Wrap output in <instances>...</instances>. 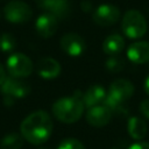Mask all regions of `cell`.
<instances>
[{"mask_svg": "<svg viewBox=\"0 0 149 149\" xmlns=\"http://www.w3.org/2000/svg\"><path fill=\"white\" fill-rule=\"evenodd\" d=\"M113 149H118V148H113Z\"/></svg>", "mask_w": 149, "mask_h": 149, "instance_id": "4316f807", "label": "cell"}, {"mask_svg": "<svg viewBox=\"0 0 149 149\" xmlns=\"http://www.w3.org/2000/svg\"><path fill=\"white\" fill-rule=\"evenodd\" d=\"M57 149H85L84 144L77 139H64L57 147Z\"/></svg>", "mask_w": 149, "mask_h": 149, "instance_id": "44dd1931", "label": "cell"}, {"mask_svg": "<svg viewBox=\"0 0 149 149\" xmlns=\"http://www.w3.org/2000/svg\"><path fill=\"white\" fill-rule=\"evenodd\" d=\"M84 107L83 93L77 90L71 97H64L56 100L52 105V114L63 123H73L81 118Z\"/></svg>", "mask_w": 149, "mask_h": 149, "instance_id": "7a4b0ae2", "label": "cell"}, {"mask_svg": "<svg viewBox=\"0 0 149 149\" xmlns=\"http://www.w3.org/2000/svg\"><path fill=\"white\" fill-rule=\"evenodd\" d=\"M23 144V137L22 135L17 133H10L2 137L0 142L1 149H21Z\"/></svg>", "mask_w": 149, "mask_h": 149, "instance_id": "ac0fdd59", "label": "cell"}, {"mask_svg": "<svg viewBox=\"0 0 149 149\" xmlns=\"http://www.w3.org/2000/svg\"><path fill=\"white\" fill-rule=\"evenodd\" d=\"M15 45H16V41L12 34L6 33L0 36V49L2 51H5V52L12 51L15 48Z\"/></svg>", "mask_w": 149, "mask_h": 149, "instance_id": "ffe728a7", "label": "cell"}, {"mask_svg": "<svg viewBox=\"0 0 149 149\" xmlns=\"http://www.w3.org/2000/svg\"><path fill=\"white\" fill-rule=\"evenodd\" d=\"M127 130L134 140H142L147 134V123L139 116H132L128 120Z\"/></svg>", "mask_w": 149, "mask_h": 149, "instance_id": "e0dca14e", "label": "cell"}, {"mask_svg": "<svg viewBox=\"0 0 149 149\" xmlns=\"http://www.w3.org/2000/svg\"><path fill=\"white\" fill-rule=\"evenodd\" d=\"M121 28L127 37L133 40L140 38L147 31V21L141 12L136 9H130L123 14Z\"/></svg>", "mask_w": 149, "mask_h": 149, "instance_id": "277c9868", "label": "cell"}, {"mask_svg": "<svg viewBox=\"0 0 149 149\" xmlns=\"http://www.w3.org/2000/svg\"><path fill=\"white\" fill-rule=\"evenodd\" d=\"M6 79V73H5V69L2 66V64L0 63V86L2 85V83L5 81Z\"/></svg>", "mask_w": 149, "mask_h": 149, "instance_id": "d4e9b609", "label": "cell"}, {"mask_svg": "<svg viewBox=\"0 0 149 149\" xmlns=\"http://www.w3.org/2000/svg\"><path fill=\"white\" fill-rule=\"evenodd\" d=\"M134 85L130 80L120 78L114 80L109 85L108 93L104 100V105L107 106L112 112L126 113L125 104L134 94Z\"/></svg>", "mask_w": 149, "mask_h": 149, "instance_id": "3957f363", "label": "cell"}, {"mask_svg": "<svg viewBox=\"0 0 149 149\" xmlns=\"http://www.w3.org/2000/svg\"><path fill=\"white\" fill-rule=\"evenodd\" d=\"M120 9L116 6L111 3H102L94 9L92 19L98 26L108 27L116 23L120 19Z\"/></svg>", "mask_w": 149, "mask_h": 149, "instance_id": "ba28073f", "label": "cell"}, {"mask_svg": "<svg viewBox=\"0 0 149 149\" xmlns=\"http://www.w3.org/2000/svg\"><path fill=\"white\" fill-rule=\"evenodd\" d=\"M36 3L45 13H50L57 19L65 17L70 10L69 0H36Z\"/></svg>", "mask_w": 149, "mask_h": 149, "instance_id": "7c38bea8", "label": "cell"}, {"mask_svg": "<svg viewBox=\"0 0 149 149\" xmlns=\"http://www.w3.org/2000/svg\"><path fill=\"white\" fill-rule=\"evenodd\" d=\"M127 57L134 64H144L149 62V42L139 41L132 43L127 49Z\"/></svg>", "mask_w": 149, "mask_h": 149, "instance_id": "4fadbf2b", "label": "cell"}, {"mask_svg": "<svg viewBox=\"0 0 149 149\" xmlns=\"http://www.w3.org/2000/svg\"><path fill=\"white\" fill-rule=\"evenodd\" d=\"M106 69L111 72H119L123 69L125 66V59L122 57H120L119 55L115 56H109L108 59L105 63Z\"/></svg>", "mask_w": 149, "mask_h": 149, "instance_id": "d6986e66", "label": "cell"}, {"mask_svg": "<svg viewBox=\"0 0 149 149\" xmlns=\"http://www.w3.org/2000/svg\"><path fill=\"white\" fill-rule=\"evenodd\" d=\"M112 118V111L105 105H97L86 112V121L93 127L106 126Z\"/></svg>", "mask_w": 149, "mask_h": 149, "instance_id": "30bf717a", "label": "cell"}, {"mask_svg": "<svg viewBox=\"0 0 149 149\" xmlns=\"http://www.w3.org/2000/svg\"><path fill=\"white\" fill-rule=\"evenodd\" d=\"M125 47V41L121 35L119 34H112L107 36L102 42V50L108 56H115L119 55Z\"/></svg>", "mask_w": 149, "mask_h": 149, "instance_id": "2e32d148", "label": "cell"}, {"mask_svg": "<svg viewBox=\"0 0 149 149\" xmlns=\"http://www.w3.org/2000/svg\"><path fill=\"white\" fill-rule=\"evenodd\" d=\"M140 112L142 115L149 119V99H146L140 104Z\"/></svg>", "mask_w": 149, "mask_h": 149, "instance_id": "7402d4cb", "label": "cell"}, {"mask_svg": "<svg viewBox=\"0 0 149 149\" xmlns=\"http://www.w3.org/2000/svg\"><path fill=\"white\" fill-rule=\"evenodd\" d=\"M128 149H149V143L148 142H136L133 143Z\"/></svg>", "mask_w": 149, "mask_h": 149, "instance_id": "603a6c76", "label": "cell"}, {"mask_svg": "<svg viewBox=\"0 0 149 149\" xmlns=\"http://www.w3.org/2000/svg\"><path fill=\"white\" fill-rule=\"evenodd\" d=\"M43 149H47V148H43Z\"/></svg>", "mask_w": 149, "mask_h": 149, "instance_id": "83f0119b", "label": "cell"}, {"mask_svg": "<svg viewBox=\"0 0 149 149\" xmlns=\"http://www.w3.org/2000/svg\"><path fill=\"white\" fill-rule=\"evenodd\" d=\"M57 27H58L57 17L50 13L41 14L35 22V29L37 34L43 38L51 37L56 33Z\"/></svg>", "mask_w": 149, "mask_h": 149, "instance_id": "8fae6325", "label": "cell"}, {"mask_svg": "<svg viewBox=\"0 0 149 149\" xmlns=\"http://www.w3.org/2000/svg\"><path fill=\"white\" fill-rule=\"evenodd\" d=\"M3 14L7 21L12 23H24L31 19L33 10L28 3L20 0H14L5 6Z\"/></svg>", "mask_w": 149, "mask_h": 149, "instance_id": "8992f818", "label": "cell"}, {"mask_svg": "<svg viewBox=\"0 0 149 149\" xmlns=\"http://www.w3.org/2000/svg\"><path fill=\"white\" fill-rule=\"evenodd\" d=\"M52 120L45 111H35L23 119L20 126L21 135L31 144L44 143L52 133Z\"/></svg>", "mask_w": 149, "mask_h": 149, "instance_id": "6da1fadb", "label": "cell"}, {"mask_svg": "<svg viewBox=\"0 0 149 149\" xmlns=\"http://www.w3.org/2000/svg\"><path fill=\"white\" fill-rule=\"evenodd\" d=\"M1 93L5 95V99L7 100H14L17 98H23L30 92V86L28 83L21 80L20 78L15 77H8L5 79L2 85L0 86Z\"/></svg>", "mask_w": 149, "mask_h": 149, "instance_id": "52a82bcc", "label": "cell"}, {"mask_svg": "<svg viewBox=\"0 0 149 149\" xmlns=\"http://www.w3.org/2000/svg\"><path fill=\"white\" fill-rule=\"evenodd\" d=\"M144 91L147 92V94H149V76L144 80Z\"/></svg>", "mask_w": 149, "mask_h": 149, "instance_id": "484cf974", "label": "cell"}, {"mask_svg": "<svg viewBox=\"0 0 149 149\" xmlns=\"http://www.w3.org/2000/svg\"><path fill=\"white\" fill-rule=\"evenodd\" d=\"M81 9H83L84 12H90V10L92 9L91 2H90V1H83V2H81Z\"/></svg>", "mask_w": 149, "mask_h": 149, "instance_id": "cb8c5ba5", "label": "cell"}, {"mask_svg": "<svg viewBox=\"0 0 149 149\" xmlns=\"http://www.w3.org/2000/svg\"><path fill=\"white\" fill-rule=\"evenodd\" d=\"M61 70V64L51 57L41 58L37 63V73L44 79H54L58 77Z\"/></svg>", "mask_w": 149, "mask_h": 149, "instance_id": "5bb4252c", "label": "cell"}, {"mask_svg": "<svg viewBox=\"0 0 149 149\" xmlns=\"http://www.w3.org/2000/svg\"><path fill=\"white\" fill-rule=\"evenodd\" d=\"M61 48L69 56L78 57L85 51L86 44L84 38L77 33H68L61 38Z\"/></svg>", "mask_w": 149, "mask_h": 149, "instance_id": "9c48e42d", "label": "cell"}, {"mask_svg": "<svg viewBox=\"0 0 149 149\" xmlns=\"http://www.w3.org/2000/svg\"><path fill=\"white\" fill-rule=\"evenodd\" d=\"M106 91L101 85L94 84L91 85L84 93H83V102L84 106L87 108H91L93 106L100 105L101 102H104L105 98H106Z\"/></svg>", "mask_w": 149, "mask_h": 149, "instance_id": "9a60e30c", "label": "cell"}, {"mask_svg": "<svg viewBox=\"0 0 149 149\" xmlns=\"http://www.w3.org/2000/svg\"><path fill=\"white\" fill-rule=\"evenodd\" d=\"M7 70L12 77L26 78L33 72V62L28 56L21 52L10 55L6 62Z\"/></svg>", "mask_w": 149, "mask_h": 149, "instance_id": "5b68a950", "label": "cell"}]
</instances>
